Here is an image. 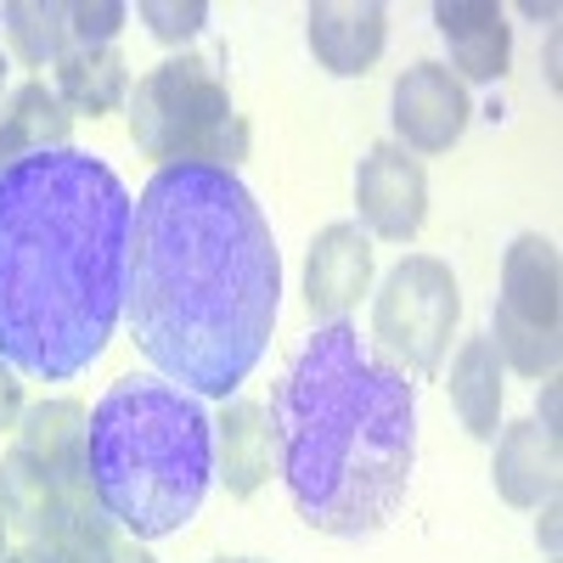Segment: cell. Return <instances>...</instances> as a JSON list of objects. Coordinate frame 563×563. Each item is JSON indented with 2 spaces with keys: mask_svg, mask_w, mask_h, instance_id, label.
Instances as JSON below:
<instances>
[{
  "mask_svg": "<svg viewBox=\"0 0 563 563\" xmlns=\"http://www.w3.org/2000/svg\"><path fill=\"white\" fill-rule=\"evenodd\" d=\"M282 310V254L254 192L209 164L158 169L130 209L124 321L186 395H238Z\"/></svg>",
  "mask_w": 563,
  "mask_h": 563,
  "instance_id": "obj_1",
  "label": "cell"
},
{
  "mask_svg": "<svg viewBox=\"0 0 563 563\" xmlns=\"http://www.w3.org/2000/svg\"><path fill=\"white\" fill-rule=\"evenodd\" d=\"M130 192L79 147L0 169V361L18 378L68 384L124 316Z\"/></svg>",
  "mask_w": 563,
  "mask_h": 563,
  "instance_id": "obj_2",
  "label": "cell"
},
{
  "mask_svg": "<svg viewBox=\"0 0 563 563\" xmlns=\"http://www.w3.org/2000/svg\"><path fill=\"white\" fill-rule=\"evenodd\" d=\"M265 411L276 479L310 530L361 541L400 512L417 467V384L361 339V327H316Z\"/></svg>",
  "mask_w": 563,
  "mask_h": 563,
  "instance_id": "obj_3",
  "label": "cell"
},
{
  "mask_svg": "<svg viewBox=\"0 0 563 563\" xmlns=\"http://www.w3.org/2000/svg\"><path fill=\"white\" fill-rule=\"evenodd\" d=\"M85 479L130 541L186 530L214 485L209 406L169 378H119L90 406Z\"/></svg>",
  "mask_w": 563,
  "mask_h": 563,
  "instance_id": "obj_4",
  "label": "cell"
},
{
  "mask_svg": "<svg viewBox=\"0 0 563 563\" xmlns=\"http://www.w3.org/2000/svg\"><path fill=\"white\" fill-rule=\"evenodd\" d=\"M130 135L141 158L238 169L249 158V119L231 102V85L209 57H169L130 85Z\"/></svg>",
  "mask_w": 563,
  "mask_h": 563,
  "instance_id": "obj_5",
  "label": "cell"
},
{
  "mask_svg": "<svg viewBox=\"0 0 563 563\" xmlns=\"http://www.w3.org/2000/svg\"><path fill=\"white\" fill-rule=\"evenodd\" d=\"M490 350L525 378H558L563 355V265L558 243L541 231L512 238L501 260V299L490 316Z\"/></svg>",
  "mask_w": 563,
  "mask_h": 563,
  "instance_id": "obj_6",
  "label": "cell"
},
{
  "mask_svg": "<svg viewBox=\"0 0 563 563\" xmlns=\"http://www.w3.org/2000/svg\"><path fill=\"white\" fill-rule=\"evenodd\" d=\"M456 316L462 288L451 265L434 254H406L372 294V350L389 355L406 378H434L451 350Z\"/></svg>",
  "mask_w": 563,
  "mask_h": 563,
  "instance_id": "obj_7",
  "label": "cell"
},
{
  "mask_svg": "<svg viewBox=\"0 0 563 563\" xmlns=\"http://www.w3.org/2000/svg\"><path fill=\"white\" fill-rule=\"evenodd\" d=\"M467 85L445 63H417L389 90V124L395 147L406 153H451L467 130Z\"/></svg>",
  "mask_w": 563,
  "mask_h": 563,
  "instance_id": "obj_8",
  "label": "cell"
},
{
  "mask_svg": "<svg viewBox=\"0 0 563 563\" xmlns=\"http://www.w3.org/2000/svg\"><path fill=\"white\" fill-rule=\"evenodd\" d=\"M355 209H361V231L384 243H411L422 220H429V175L406 147L378 141L355 169Z\"/></svg>",
  "mask_w": 563,
  "mask_h": 563,
  "instance_id": "obj_9",
  "label": "cell"
},
{
  "mask_svg": "<svg viewBox=\"0 0 563 563\" xmlns=\"http://www.w3.org/2000/svg\"><path fill=\"white\" fill-rule=\"evenodd\" d=\"M372 288V238L355 220H333L316 231V243L305 254V305L316 327L350 321L361 294Z\"/></svg>",
  "mask_w": 563,
  "mask_h": 563,
  "instance_id": "obj_10",
  "label": "cell"
},
{
  "mask_svg": "<svg viewBox=\"0 0 563 563\" xmlns=\"http://www.w3.org/2000/svg\"><path fill=\"white\" fill-rule=\"evenodd\" d=\"M490 479H496V496L507 507L536 512L541 501H558V485H563V440H558V429H541L536 417L507 422V429L496 434Z\"/></svg>",
  "mask_w": 563,
  "mask_h": 563,
  "instance_id": "obj_11",
  "label": "cell"
},
{
  "mask_svg": "<svg viewBox=\"0 0 563 563\" xmlns=\"http://www.w3.org/2000/svg\"><path fill=\"white\" fill-rule=\"evenodd\" d=\"M305 23H310L316 63L339 79L372 74V63L384 57V40H389V12L378 0H316Z\"/></svg>",
  "mask_w": 563,
  "mask_h": 563,
  "instance_id": "obj_12",
  "label": "cell"
},
{
  "mask_svg": "<svg viewBox=\"0 0 563 563\" xmlns=\"http://www.w3.org/2000/svg\"><path fill=\"white\" fill-rule=\"evenodd\" d=\"M434 23L451 45V74L467 85H496L512 63V23L496 0H440Z\"/></svg>",
  "mask_w": 563,
  "mask_h": 563,
  "instance_id": "obj_13",
  "label": "cell"
},
{
  "mask_svg": "<svg viewBox=\"0 0 563 563\" xmlns=\"http://www.w3.org/2000/svg\"><path fill=\"white\" fill-rule=\"evenodd\" d=\"M276 467V440H271V411L260 400H225V411L214 417V479L225 485V496H260V485Z\"/></svg>",
  "mask_w": 563,
  "mask_h": 563,
  "instance_id": "obj_14",
  "label": "cell"
},
{
  "mask_svg": "<svg viewBox=\"0 0 563 563\" xmlns=\"http://www.w3.org/2000/svg\"><path fill=\"white\" fill-rule=\"evenodd\" d=\"M85 434H90V411L79 400H40L23 406L18 417V451L57 479H85Z\"/></svg>",
  "mask_w": 563,
  "mask_h": 563,
  "instance_id": "obj_15",
  "label": "cell"
},
{
  "mask_svg": "<svg viewBox=\"0 0 563 563\" xmlns=\"http://www.w3.org/2000/svg\"><path fill=\"white\" fill-rule=\"evenodd\" d=\"M68 130H74V113L57 102L52 85H45V79L18 85L7 97V108H0V169L29 158V153L68 147Z\"/></svg>",
  "mask_w": 563,
  "mask_h": 563,
  "instance_id": "obj_16",
  "label": "cell"
},
{
  "mask_svg": "<svg viewBox=\"0 0 563 563\" xmlns=\"http://www.w3.org/2000/svg\"><path fill=\"white\" fill-rule=\"evenodd\" d=\"M52 90H57V102H63L68 113L102 119V113H113V108L130 102V63H124L119 45H97V52H68V57L57 63Z\"/></svg>",
  "mask_w": 563,
  "mask_h": 563,
  "instance_id": "obj_17",
  "label": "cell"
},
{
  "mask_svg": "<svg viewBox=\"0 0 563 563\" xmlns=\"http://www.w3.org/2000/svg\"><path fill=\"white\" fill-rule=\"evenodd\" d=\"M501 361L490 350V339H467L451 361V406L462 417V429L474 440H496L501 434Z\"/></svg>",
  "mask_w": 563,
  "mask_h": 563,
  "instance_id": "obj_18",
  "label": "cell"
},
{
  "mask_svg": "<svg viewBox=\"0 0 563 563\" xmlns=\"http://www.w3.org/2000/svg\"><path fill=\"white\" fill-rule=\"evenodd\" d=\"M0 23L29 68H57L74 52V0H7Z\"/></svg>",
  "mask_w": 563,
  "mask_h": 563,
  "instance_id": "obj_19",
  "label": "cell"
},
{
  "mask_svg": "<svg viewBox=\"0 0 563 563\" xmlns=\"http://www.w3.org/2000/svg\"><path fill=\"white\" fill-rule=\"evenodd\" d=\"M135 18L153 29V40H164V45H186V40H198V34H203L209 7H203V0H141Z\"/></svg>",
  "mask_w": 563,
  "mask_h": 563,
  "instance_id": "obj_20",
  "label": "cell"
},
{
  "mask_svg": "<svg viewBox=\"0 0 563 563\" xmlns=\"http://www.w3.org/2000/svg\"><path fill=\"white\" fill-rule=\"evenodd\" d=\"M0 563H90V558H79L68 547H52V541H23L18 552H7Z\"/></svg>",
  "mask_w": 563,
  "mask_h": 563,
  "instance_id": "obj_21",
  "label": "cell"
},
{
  "mask_svg": "<svg viewBox=\"0 0 563 563\" xmlns=\"http://www.w3.org/2000/svg\"><path fill=\"white\" fill-rule=\"evenodd\" d=\"M18 417H23V378L0 361V429H18Z\"/></svg>",
  "mask_w": 563,
  "mask_h": 563,
  "instance_id": "obj_22",
  "label": "cell"
},
{
  "mask_svg": "<svg viewBox=\"0 0 563 563\" xmlns=\"http://www.w3.org/2000/svg\"><path fill=\"white\" fill-rule=\"evenodd\" d=\"M108 563H158L147 547H141V541H130V536H119L113 541V552H108Z\"/></svg>",
  "mask_w": 563,
  "mask_h": 563,
  "instance_id": "obj_23",
  "label": "cell"
},
{
  "mask_svg": "<svg viewBox=\"0 0 563 563\" xmlns=\"http://www.w3.org/2000/svg\"><path fill=\"white\" fill-rule=\"evenodd\" d=\"M541 541H547V558H558V501H541Z\"/></svg>",
  "mask_w": 563,
  "mask_h": 563,
  "instance_id": "obj_24",
  "label": "cell"
},
{
  "mask_svg": "<svg viewBox=\"0 0 563 563\" xmlns=\"http://www.w3.org/2000/svg\"><path fill=\"white\" fill-rule=\"evenodd\" d=\"M536 422H541V429H558V384L552 378H547V400H541V417Z\"/></svg>",
  "mask_w": 563,
  "mask_h": 563,
  "instance_id": "obj_25",
  "label": "cell"
},
{
  "mask_svg": "<svg viewBox=\"0 0 563 563\" xmlns=\"http://www.w3.org/2000/svg\"><path fill=\"white\" fill-rule=\"evenodd\" d=\"M519 12H525V18H547V23L558 18V7H541V0H525V7H519Z\"/></svg>",
  "mask_w": 563,
  "mask_h": 563,
  "instance_id": "obj_26",
  "label": "cell"
},
{
  "mask_svg": "<svg viewBox=\"0 0 563 563\" xmlns=\"http://www.w3.org/2000/svg\"><path fill=\"white\" fill-rule=\"evenodd\" d=\"M7 530H12V525H7V512H0V552H7Z\"/></svg>",
  "mask_w": 563,
  "mask_h": 563,
  "instance_id": "obj_27",
  "label": "cell"
},
{
  "mask_svg": "<svg viewBox=\"0 0 563 563\" xmlns=\"http://www.w3.org/2000/svg\"><path fill=\"white\" fill-rule=\"evenodd\" d=\"M214 563H260V558H214Z\"/></svg>",
  "mask_w": 563,
  "mask_h": 563,
  "instance_id": "obj_28",
  "label": "cell"
},
{
  "mask_svg": "<svg viewBox=\"0 0 563 563\" xmlns=\"http://www.w3.org/2000/svg\"><path fill=\"white\" fill-rule=\"evenodd\" d=\"M0 90H7V57H0Z\"/></svg>",
  "mask_w": 563,
  "mask_h": 563,
  "instance_id": "obj_29",
  "label": "cell"
},
{
  "mask_svg": "<svg viewBox=\"0 0 563 563\" xmlns=\"http://www.w3.org/2000/svg\"><path fill=\"white\" fill-rule=\"evenodd\" d=\"M0 558H7V552H0Z\"/></svg>",
  "mask_w": 563,
  "mask_h": 563,
  "instance_id": "obj_30",
  "label": "cell"
}]
</instances>
